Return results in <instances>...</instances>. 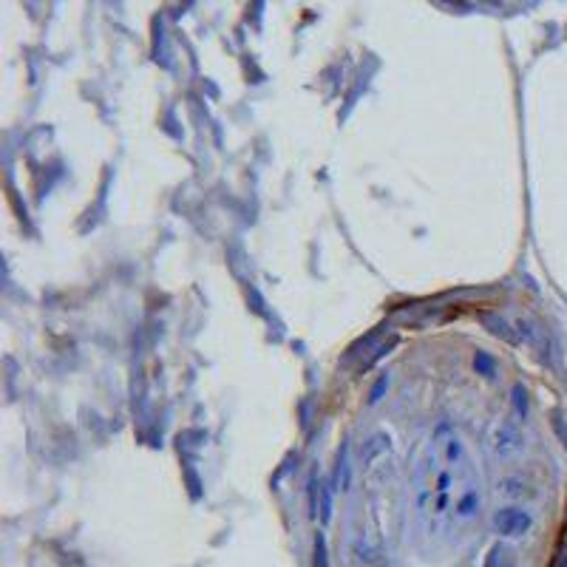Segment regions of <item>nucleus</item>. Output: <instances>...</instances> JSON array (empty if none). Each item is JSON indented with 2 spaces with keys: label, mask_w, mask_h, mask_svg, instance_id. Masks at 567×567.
Listing matches in <instances>:
<instances>
[{
  "label": "nucleus",
  "mask_w": 567,
  "mask_h": 567,
  "mask_svg": "<svg viewBox=\"0 0 567 567\" xmlns=\"http://www.w3.org/2000/svg\"><path fill=\"white\" fill-rule=\"evenodd\" d=\"M335 488L346 491L349 488V460H346V446L338 451V468H335Z\"/></svg>",
  "instance_id": "6e6552de"
},
{
  "label": "nucleus",
  "mask_w": 567,
  "mask_h": 567,
  "mask_svg": "<svg viewBox=\"0 0 567 567\" xmlns=\"http://www.w3.org/2000/svg\"><path fill=\"white\" fill-rule=\"evenodd\" d=\"M386 386H389V377H381V381H377V386H374V392H371V403L381 400V395H383Z\"/></svg>",
  "instance_id": "2eb2a0df"
},
{
  "label": "nucleus",
  "mask_w": 567,
  "mask_h": 567,
  "mask_svg": "<svg viewBox=\"0 0 567 567\" xmlns=\"http://www.w3.org/2000/svg\"><path fill=\"white\" fill-rule=\"evenodd\" d=\"M513 406H516V414L525 417V412H527V392L522 386H513Z\"/></svg>",
  "instance_id": "ddd939ff"
},
{
  "label": "nucleus",
  "mask_w": 567,
  "mask_h": 567,
  "mask_svg": "<svg viewBox=\"0 0 567 567\" xmlns=\"http://www.w3.org/2000/svg\"><path fill=\"white\" fill-rule=\"evenodd\" d=\"M553 431H556V437L561 440V446L567 451V414L564 412H553Z\"/></svg>",
  "instance_id": "1a4fd4ad"
},
{
  "label": "nucleus",
  "mask_w": 567,
  "mask_h": 567,
  "mask_svg": "<svg viewBox=\"0 0 567 567\" xmlns=\"http://www.w3.org/2000/svg\"><path fill=\"white\" fill-rule=\"evenodd\" d=\"M488 567H511L505 547H494V550H491V556H488Z\"/></svg>",
  "instance_id": "f8f14e48"
},
{
  "label": "nucleus",
  "mask_w": 567,
  "mask_h": 567,
  "mask_svg": "<svg viewBox=\"0 0 567 567\" xmlns=\"http://www.w3.org/2000/svg\"><path fill=\"white\" fill-rule=\"evenodd\" d=\"M516 332H519V338H522V343H530V346H536V349H544V329H539L530 318H519L516 321Z\"/></svg>",
  "instance_id": "423d86ee"
},
{
  "label": "nucleus",
  "mask_w": 567,
  "mask_h": 567,
  "mask_svg": "<svg viewBox=\"0 0 567 567\" xmlns=\"http://www.w3.org/2000/svg\"><path fill=\"white\" fill-rule=\"evenodd\" d=\"M556 567H567V550L561 553V559H559V564H556Z\"/></svg>",
  "instance_id": "dca6fc26"
},
{
  "label": "nucleus",
  "mask_w": 567,
  "mask_h": 567,
  "mask_svg": "<svg viewBox=\"0 0 567 567\" xmlns=\"http://www.w3.org/2000/svg\"><path fill=\"white\" fill-rule=\"evenodd\" d=\"M312 496H315V513L321 511V522H329L332 516V494H329V485L323 479H315L312 482Z\"/></svg>",
  "instance_id": "0eeeda50"
},
{
  "label": "nucleus",
  "mask_w": 567,
  "mask_h": 567,
  "mask_svg": "<svg viewBox=\"0 0 567 567\" xmlns=\"http://www.w3.org/2000/svg\"><path fill=\"white\" fill-rule=\"evenodd\" d=\"M414 505L423 530L448 533L477 519L482 508L479 474L471 465L462 437L451 423H440L414 468Z\"/></svg>",
  "instance_id": "f257e3e1"
},
{
  "label": "nucleus",
  "mask_w": 567,
  "mask_h": 567,
  "mask_svg": "<svg viewBox=\"0 0 567 567\" xmlns=\"http://www.w3.org/2000/svg\"><path fill=\"white\" fill-rule=\"evenodd\" d=\"M499 488H502V494H505V496H519V494H522V488H525V482H522V479H502V482H499Z\"/></svg>",
  "instance_id": "4468645a"
},
{
  "label": "nucleus",
  "mask_w": 567,
  "mask_h": 567,
  "mask_svg": "<svg viewBox=\"0 0 567 567\" xmlns=\"http://www.w3.org/2000/svg\"><path fill=\"white\" fill-rule=\"evenodd\" d=\"M491 451L496 457H502V460H508V457H513V454L522 451V431H519V426L513 420H502V423L494 426V431H491Z\"/></svg>",
  "instance_id": "f03ea898"
},
{
  "label": "nucleus",
  "mask_w": 567,
  "mask_h": 567,
  "mask_svg": "<svg viewBox=\"0 0 567 567\" xmlns=\"http://www.w3.org/2000/svg\"><path fill=\"white\" fill-rule=\"evenodd\" d=\"M474 366H477V371H479V374H485V377H494V374H496V366H494V360H491L488 354H482V352L474 357Z\"/></svg>",
  "instance_id": "9d476101"
},
{
  "label": "nucleus",
  "mask_w": 567,
  "mask_h": 567,
  "mask_svg": "<svg viewBox=\"0 0 567 567\" xmlns=\"http://www.w3.org/2000/svg\"><path fill=\"white\" fill-rule=\"evenodd\" d=\"M315 567H329L326 564V539L321 533L315 536Z\"/></svg>",
  "instance_id": "9b49d317"
},
{
  "label": "nucleus",
  "mask_w": 567,
  "mask_h": 567,
  "mask_svg": "<svg viewBox=\"0 0 567 567\" xmlns=\"http://www.w3.org/2000/svg\"><path fill=\"white\" fill-rule=\"evenodd\" d=\"M530 525H533L530 513H527V511H519V508H502V511L494 513V527H496V533H502V536H508V539H516V536L527 533Z\"/></svg>",
  "instance_id": "20e7f679"
},
{
  "label": "nucleus",
  "mask_w": 567,
  "mask_h": 567,
  "mask_svg": "<svg viewBox=\"0 0 567 567\" xmlns=\"http://www.w3.org/2000/svg\"><path fill=\"white\" fill-rule=\"evenodd\" d=\"M479 323H482L491 335H496L499 340H505V343H511V346H519V343H522L519 332H516L499 312H479Z\"/></svg>",
  "instance_id": "39448f33"
},
{
  "label": "nucleus",
  "mask_w": 567,
  "mask_h": 567,
  "mask_svg": "<svg viewBox=\"0 0 567 567\" xmlns=\"http://www.w3.org/2000/svg\"><path fill=\"white\" fill-rule=\"evenodd\" d=\"M392 457V440L386 434H374L363 443V451H360V465L366 471V477L371 479L377 468H383V462H389Z\"/></svg>",
  "instance_id": "7ed1b4c3"
}]
</instances>
